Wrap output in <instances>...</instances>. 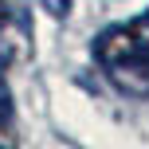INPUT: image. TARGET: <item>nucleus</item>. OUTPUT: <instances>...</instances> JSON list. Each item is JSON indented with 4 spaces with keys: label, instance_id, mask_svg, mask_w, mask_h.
I'll return each instance as SVG.
<instances>
[{
    "label": "nucleus",
    "instance_id": "nucleus-1",
    "mask_svg": "<svg viewBox=\"0 0 149 149\" xmlns=\"http://www.w3.org/2000/svg\"><path fill=\"white\" fill-rule=\"evenodd\" d=\"M94 59L114 90L126 98H149V31L137 24H114L94 39Z\"/></svg>",
    "mask_w": 149,
    "mask_h": 149
},
{
    "label": "nucleus",
    "instance_id": "nucleus-2",
    "mask_svg": "<svg viewBox=\"0 0 149 149\" xmlns=\"http://www.w3.org/2000/svg\"><path fill=\"white\" fill-rule=\"evenodd\" d=\"M8 114H12V106H8V86L0 82V122H8Z\"/></svg>",
    "mask_w": 149,
    "mask_h": 149
}]
</instances>
